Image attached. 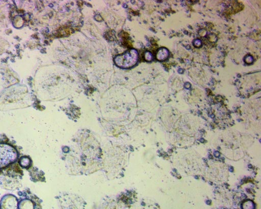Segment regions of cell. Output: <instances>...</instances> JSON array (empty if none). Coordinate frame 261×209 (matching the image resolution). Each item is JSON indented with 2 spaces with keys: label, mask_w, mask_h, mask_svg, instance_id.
Listing matches in <instances>:
<instances>
[{
  "label": "cell",
  "mask_w": 261,
  "mask_h": 209,
  "mask_svg": "<svg viewBox=\"0 0 261 209\" xmlns=\"http://www.w3.org/2000/svg\"><path fill=\"white\" fill-rule=\"evenodd\" d=\"M169 56V50L167 49L164 47H162L159 49L156 55L157 59L159 61H164L168 58Z\"/></svg>",
  "instance_id": "obj_3"
},
{
  "label": "cell",
  "mask_w": 261,
  "mask_h": 209,
  "mask_svg": "<svg viewBox=\"0 0 261 209\" xmlns=\"http://www.w3.org/2000/svg\"><path fill=\"white\" fill-rule=\"evenodd\" d=\"M138 54L137 50L130 49L120 55H118L114 59L115 64L123 68H129L134 66L138 61Z\"/></svg>",
  "instance_id": "obj_1"
},
{
  "label": "cell",
  "mask_w": 261,
  "mask_h": 209,
  "mask_svg": "<svg viewBox=\"0 0 261 209\" xmlns=\"http://www.w3.org/2000/svg\"><path fill=\"white\" fill-rule=\"evenodd\" d=\"M17 158V151L13 147L7 144H0V169L14 162Z\"/></svg>",
  "instance_id": "obj_2"
},
{
  "label": "cell",
  "mask_w": 261,
  "mask_h": 209,
  "mask_svg": "<svg viewBox=\"0 0 261 209\" xmlns=\"http://www.w3.org/2000/svg\"><path fill=\"white\" fill-rule=\"evenodd\" d=\"M194 45H195V46L200 47L201 44V41L200 40H198V39H197V40L195 41V42H194Z\"/></svg>",
  "instance_id": "obj_6"
},
{
  "label": "cell",
  "mask_w": 261,
  "mask_h": 209,
  "mask_svg": "<svg viewBox=\"0 0 261 209\" xmlns=\"http://www.w3.org/2000/svg\"><path fill=\"white\" fill-rule=\"evenodd\" d=\"M253 61V58L251 56H247L246 57L245 59V61L247 64H250L252 63V62Z\"/></svg>",
  "instance_id": "obj_5"
},
{
  "label": "cell",
  "mask_w": 261,
  "mask_h": 209,
  "mask_svg": "<svg viewBox=\"0 0 261 209\" xmlns=\"http://www.w3.org/2000/svg\"><path fill=\"white\" fill-rule=\"evenodd\" d=\"M144 59L148 62H151L153 59V55L150 52H146L144 53Z\"/></svg>",
  "instance_id": "obj_4"
}]
</instances>
